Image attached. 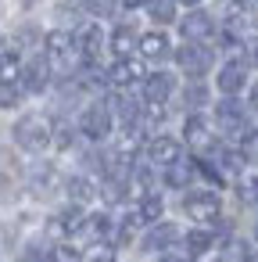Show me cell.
Listing matches in <instances>:
<instances>
[{"label":"cell","mask_w":258,"mask_h":262,"mask_svg":"<svg viewBox=\"0 0 258 262\" xmlns=\"http://www.w3.org/2000/svg\"><path fill=\"white\" fill-rule=\"evenodd\" d=\"M251 61H254V65H258V47H254V51H251Z\"/></svg>","instance_id":"37"},{"label":"cell","mask_w":258,"mask_h":262,"mask_svg":"<svg viewBox=\"0 0 258 262\" xmlns=\"http://www.w3.org/2000/svg\"><path fill=\"white\" fill-rule=\"evenodd\" d=\"M147 11L154 22H172L176 18V0H147Z\"/></svg>","instance_id":"21"},{"label":"cell","mask_w":258,"mask_h":262,"mask_svg":"<svg viewBox=\"0 0 258 262\" xmlns=\"http://www.w3.org/2000/svg\"><path fill=\"white\" fill-rule=\"evenodd\" d=\"M140 54L151 58V61L169 58V36H165V33H144V36H140Z\"/></svg>","instance_id":"14"},{"label":"cell","mask_w":258,"mask_h":262,"mask_svg":"<svg viewBox=\"0 0 258 262\" xmlns=\"http://www.w3.org/2000/svg\"><path fill=\"white\" fill-rule=\"evenodd\" d=\"M176 65H179L186 76L201 79V76L212 69V51H208L204 43H186V47H179V51H176Z\"/></svg>","instance_id":"3"},{"label":"cell","mask_w":258,"mask_h":262,"mask_svg":"<svg viewBox=\"0 0 258 262\" xmlns=\"http://www.w3.org/2000/svg\"><path fill=\"white\" fill-rule=\"evenodd\" d=\"M251 108H258V83L251 86Z\"/></svg>","instance_id":"33"},{"label":"cell","mask_w":258,"mask_h":262,"mask_svg":"<svg viewBox=\"0 0 258 262\" xmlns=\"http://www.w3.org/2000/svg\"><path fill=\"white\" fill-rule=\"evenodd\" d=\"M244 86H247V65H244V61H226L222 72H219V90H222L226 97H233V94H240Z\"/></svg>","instance_id":"11"},{"label":"cell","mask_w":258,"mask_h":262,"mask_svg":"<svg viewBox=\"0 0 258 262\" xmlns=\"http://www.w3.org/2000/svg\"><path fill=\"white\" fill-rule=\"evenodd\" d=\"M147 158H151L158 169H172V165L179 162V140H172V137H154V140L147 144Z\"/></svg>","instance_id":"8"},{"label":"cell","mask_w":258,"mask_h":262,"mask_svg":"<svg viewBox=\"0 0 258 262\" xmlns=\"http://www.w3.org/2000/svg\"><path fill=\"white\" fill-rule=\"evenodd\" d=\"M76 51L86 58V61H97L101 51H104V29L97 22H86L79 33H76Z\"/></svg>","instance_id":"5"},{"label":"cell","mask_w":258,"mask_h":262,"mask_svg":"<svg viewBox=\"0 0 258 262\" xmlns=\"http://www.w3.org/2000/svg\"><path fill=\"white\" fill-rule=\"evenodd\" d=\"M204 101H208L204 86H201V83H190V86H186V104H190V108H201Z\"/></svg>","instance_id":"29"},{"label":"cell","mask_w":258,"mask_h":262,"mask_svg":"<svg viewBox=\"0 0 258 262\" xmlns=\"http://www.w3.org/2000/svg\"><path fill=\"white\" fill-rule=\"evenodd\" d=\"M15 104H18V90L0 86V108H15Z\"/></svg>","instance_id":"30"},{"label":"cell","mask_w":258,"mask_h":262,"mask_svg":"<svg viewBox=\"0 0 258 262\" xmlns=\"http://www.w3.org/2000/svg\"><path fill=\"white\" fill-rule=\"evenodd\" d=\"M158 262H183V258H179V255H161Z\"/></svg>","instance_id":"34"},{"label":"cell","mask_w":258,"mask_h":262,"mask_svg":"<svg viewBox=\"0 0 258 262\" xmlns=\"http://www.w3.org/2000/svg\"><path fill=\"white\" fill-rule=\"evenodd\" d=\"M190 176H194V162H190V165H186V162H176V165L165 172V180H169L172 187H186V183H190Z\"/></svg>","instance_id":"24"},{"label":"cell","mask_w":258,"mask_h":262,"mask_svg":"<svg viewBox=\"0 0 258 262\" xmlns=\"http://www.w3.org/2000/svg\"><path fill=\"white\" fill-rule=\"evenodd\" d=\"M140 4H147V0H122V8H140Z\"/></svg>","instance_id":"32"},{"label":"cell","mask_w":258,"mask_h":262,"mask_svg":"<svg viewBox=\"0 0 258 262\" xmlns=\"http://www.w3.org/2000/svg\"><path fill=\"white\" fill-rule=\"evenodd\" d=\"M136 33L129 29V26H119L115 33H111V51L119 54V58H133V51H136Z\"/></svg>","instance_id":"17"},{"label":"cell","mask_w":258,"mask_h":262,"mask_svg":"<svg viewBox=\"0 0 258 262\" xmlns=\"http://www.w3.org/2000/svg\"><path fill=\"white\" fill-rule=\"evenodd\" d=\"M136 226H140V215H136V212H133V215H126V219H122V230H119V241H122V244H129V241H133V233H136Z\"/></svg>","instance_id":"28"},{"label":"cell","mask_w":258,"mask_h":262,"mask_svg":"<svg viewBox=\"0 0 258 262\" xmlns=\"http://www.w3.org/2000/svg\"><path fill=\"white\" fill-rule=\"evenodd\" d=\"M172 90H176V79H172L169 72H154V76L144 79V97H147V104H165V101L172 97Z\"/></svg>","instance_id":"12"},{"label":"cell","mask_w":258,"mask_h":262,"mask_svg":"<svg viewBox=\"0 0 258 262\" xmlns=\"http://www.w3.org/2000/svg\"><path fill=\"white\" fill-rule=\"evenodd\" d=\"M179 4H186V8H190V11H194V8H197V4H201V0H179Z\"/></svg>","instance_id":"35"},{"label":"cell","mask_w":258,"mask_h":262,"mask_svg":"<svg viewBox=\"0 0 258 262\" xmlns=\"http://www.w3.org/2000/svg\"><path fill=\"white\" fill-rule=\"evenodd\" d=\"M86 226H90V230H93L97 237H104V233H111V219H108L104 212H97V215H90V219H86Z\"/></svg>","instance_id":"27"},{"label":"cell","mask_w":258,"mask_h":262,"mask_svg":"<svg viewBox=\"0 0 258 262\" xmlns=\"http://www.w3.org/2000/svg\"><path fill=\"white\" fill-rule=\"evenodd\" d=\"M22 79V58L15 51H0V86H15Z\"/></svg>","instance_id":"15"},{"label":"cell","mask_w":258,"mask_h":262,"mask_svg":"<svg viewBox=\"0 0 258 262\" xmlns=\"http://www.w3.org/2000/svg\"><path fill=\"white\" fill-rule=\"evenodd\" d=\"M140 79H147V72H144V65L136 61V58H119L111 69H108V83L111 86H133V83H140Z\"/></svg>","instance_id":"6"},{"label":"cell","mask_w":258,"mask_h":262,"mask_svg":"<svg viewBox=\"0 0 258 262\" xmlns=\"http://www.w3.org/2000/svg\"><path fill=\"white\" fill-rule=\"evenodd\" d=\"M215 119H219V126L222 129H229V133H244V104L240 101H233V97H226L219 108H215Z\"/></svg>","instance_id":"13"},{"label":"cell","mask_w":258,"mask_h":262,"mask_svg":"<svg viewBox=\"0 0 258 262\" xmlns=\"http://www.w3.org/2000/svg\"><path fill=\"white\" fill-rule=\"evenodd\" d=\"M183 212L194 219V223H215L219 212H222V201L212 194V190H190L183 198Z\"/></svg>","instance_id":"2"},{"label":"cell","mask_w":258,"mask_h":262,"mask_svg":"<svg viewBox=\"0 0 258 262\" xmlns=\"http://www.w3.org/2000/svg\"><path fill=\"white\" fill-rule=\"evenodd\" d=\"M15 144L22 151H43L54 144V126L43 115H22L15 122Z\"/></svg>","instance_id":"1"},{"label":"cell","mask_w":258,"mask_h":262,"mask_svg":"<svg viewBox=\"0 0 258 262\" xmlns=\"http://www.w3.org/2000/svg\"><path fill=\"white\" fill-rule=\"evenodd\" d=\"M51 83V61L47 58H33L29 65H22V86L29 94H43Z\"/></svg>","instance_id":"7"},{"label":"cell","mask_w":258,"mask_h":262,"mask_svg":"<svg viewBox=\"0 0 258 262\" xmlns=\"http://www.w3.org/2000/svg\"><path fill=\"white\" fill-rule=\"evenodd\" d=\"M83 262H115V248H108V244H93V248L83 255Z\"/></svg>","instance_id":"25"},{"label":"cell","mask_w":258,"mask_h":262,"mask_svg":"<svg viewBox=\"0 0 258 262\" xmlns=\"http://www.w3.org/2000/svg\"><path fill=\"white\" fill-rule=\"evenodd\" d=\"M244 262H258V255H254V251H247V258H244Z\"/></svg>","instance_id":"36"},{"label":"cell","mask_w":258,"mask_h":262,"mask_svg":"<svg viewBox=\"0 0 258 262\" xmlns=\"http://www.w3.org/2000/svg\"><path fill=\"white\" fill-rule=\"evenodd\" d=\"M161 212H165V201H161L158 194H144V198H140V208H136L140 223H158Z\"/></svg>","instance_id":"20"},{"label":"cell","mask_w":258,"mask_h":262,"mask_svg":"<svg viewBox=\"0 0 258 262\" xmlns=\"http://www.w3.org/2000/svg\"><path fill=\"white\" fill-rule=\"evenodd\" d=\"M47 54H51V61H61V65H68L72 61V54H76V36L72 33H65V29H54V33H47Z\"/></svg>","instance_id":"10"},{"label":"cell","mask_w":258,"mask_h":262,"mask_svg":"<svg viewBox=\"0 0 258 262\" xmlns=\"http://www.w3.org/2000/svg\"><path fill=\"white\" fill-rule=\"evenodd\" d=\"M172 241H176V226H172V223H158V226L144 237V248L154 251V248H169Z\"/></svg>","instance_id":"18"},{"label":"cell","mask_w":258,"mask_h":262,"mask_svg":"<svg viewBox=\"0 0 258 262\" xmlns=\"http://www.w3.org/2000/svg\"><path fill=\"white\" fill-rule=\"evenodd\" d=\"M115 8V0H90V11H97V15H108Z\"/></svg>","instance_id":"31"},{"label":"cell","mask_w":258,"mask_h":262,"mask_svg":"<svg viewBox=\"0 0 258 262\" xmlns=\"http://www.w3.org/2000/svg\"><path fill=\"white\" fill-rule=\"evenodd\" d=\"M51 262H83V255H79V248H72V244H58V248L51 251Z\"/></svg>","instance_id":"26"},{"label":"cell","mask_w":258,"mask_h":262,"mask_svg":"<svg viewBox=\"0 0 258 262\" xmlns=\"http://www.w3.org/2000/svg\"><path fill=\"white\" fill-rule=\"evenodd\" d=\"M58 233H79L83 226H86V215H83V208L79 205H72V208H65L61 215H54V223H51Z\"/></svg>","instance_id":"16"},{"label":"cell","mask_w":258,"mask_h":262,"mask_svg":"<svg viewBox=\"0 0 258 262\" xmlns=\"http://www.w3.org/2000/svg\"><path fill=\"white\" fill-rule=\"evenodd\" d=\"M212 29H215V26H212V15H204V11H197V8L179 22V33L186 36V43H201L204 36H212Z\"/></svg>","instance_id":"9"},{"label":"cell","mask_w":258,"mask_h":262,"mask_svg":"<svg viewBox=\"0 0 258 262\" xmlns=\"http://www.w3.org/2000/svg\"><path fill=\"white\" fill-rule=\"evenodd\" d=\"M0 43H4V40H0Z\"/></svg>","instance_id":"38"},{"label":"cell","mask_w":258,"mask_h":262,"mask_svg":"<svg viewBox=\"0 0 258 262\" xmlns=\"http://www.w3.org/2000/svg\"><path fill=\"white\" fill-rule=\"evenodd\" d=\"M183 133H186V140H190L194 147H208V144H212L208 126H204V119H201V115H190V119H186V126H183Z\"/></svg>","instance_id":"19"},{"label":"cell","mask_w":258,"mask_h":262,"mask_svg":"<svg viewBox=\"0 0 258 262\" xmlns=\"http://www.w3.org/2000/svg\"><path fill=\"white\" fill-rule=\"evenodd\" d=\"M68 194H72L76 205H83V201H90L97 190H93V183H90L86 176H76V180H68Z\"/></svg>","instance_id":"22"},{"label":"cell","mask_w":258,"mask_h":262,"mask_svg":"<svg viewBox=\"0 0 258 262\" xmlns=\"http://www.w3.org/2000/svg\"><path fill=\"white\" fill-rule=\"evenodd\" d=\"M208 248H212V233H208V230H190V233H186V251H190L194 258L204 255Z\"/></svg>","instance_id":"23"},{"label":"cell","mask_w":258,"mask_h":262,"mask_svg":"<svg viewBox=\"0 0 258 262\" xmlns=\"http://www.w3.org/2000/svg\"><path fill=\"white\" fill-rule=\"evenodd\" d=\"M111 108L108 104H90L86 112H83V119H79V129L90 137V140H108V133H111Z\"/></svg>","instance_id":"4"}]
</instances>
